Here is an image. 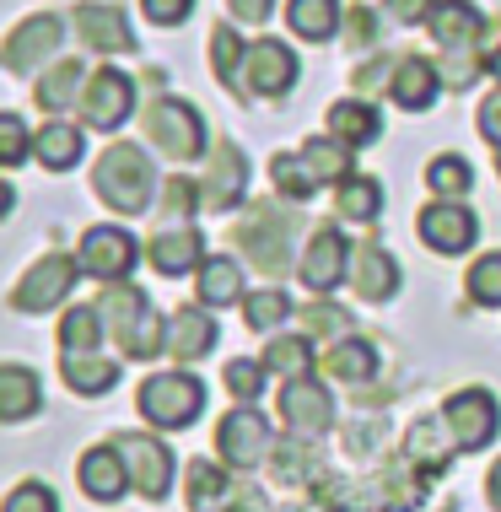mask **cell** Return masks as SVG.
<instances>
[{
    "instance_id": "obj_45",
    "label": "cell",
    "mask_w": 501,
    "mask_h": 512,
    "mask_svg": "<svg viewBox=\"0 0 501 512\" xmlns=\"http://www.w3.org/2000/svg\"><path fill=\"white\" fill-rule=\"evenodd\" d=\"M469 302L501 308V254H485V259L469 265Z\"/></svg>"
},
{
    "instance_id": "obj_52",
    "label": "cell",
    "mask_w": 501,
    "mask_h": 512,
    "mask_svg": "<svg viewBox=\"0 0 501 512\" xmlns=\"http://www.w3.org/2000/svg\"><path fill=\"white\" fill-rule=\"evenodd\" d=\"M221 512H270V502H264L259 486H248V480H232L227 507H221Z\"/></svg>"
},
{
    "instance_id": "obj_44",
    "label": "cell",
    "mask_w": 501,
    "mask_h": 512,
    "mask_svg": "<svg viewBox=\"0 0 501 512\" xmlns=\"http://www.w3.org/2000/svg\"><path fill=\"white\" fill-rule=\"evenodd\" d=\"M243 60H248V44L232 33V22H221L211 33V71H216L221 87H232V81L243 76Z\"/></svg>"
},
{
    "instance_id": "obj_47",
    "label": "cell",
    "mask_w": 501,
    "mask_h": 512,
    "mask_svg": "<svg viewBox=\"0 0 501 512\" xmlns=\"http://www.w3.org/2000/svg\"><path fill=\"white\" fill-rule=\"evenodd\" d=\"M264 362H227L221 367V383H227V394L232 399H243V405H254V399L264 394Z\"/></svg>"
},
{
    "instance_id": "obj_36",
    "label": "cell",
    "mask_w": 501,
    "mask_h": 512,
    "mask_svg": "<svg viewBox=\"0 0 501 512\" xmlns=\"http://www.w3.org/2000/svg\"><path fill=\"white\" fill-rule=\"evenodd\" d=\"M264 367H270L275 378H286V383L313 378V367H318L313 340H308V335H275L270 345H264Z\"/></svg>"
},
{
    "instance_id": "obj_23",
    "label": "cell",
    "mask_w": 501,
    "mask_h": 512,
    "mask_svg": "<svg viewBox=\"0 0 501 512\" xmlns=\"http://www.w3.org/2000/svg\"><path fill=\"white\" fill-rule=\"evenodd\" d=\"M211 345H216V324H211V308H178V313H167V356L173 362H200V356H211Z\"/></svg>"
},
{
    "instance_id": "obj_6",
    "label": "cell",
    "mask_w": 501,
    "mask_h": 512,
    "mask_svg": "<svg viewBox=\"0 0 501 512\" xmlns=\"http://www.w3.org/2000/svg\"><path fill=\"white\" fill-rule=\"evenodd\" d=\"M146 135L173 162H194L205 151V119H200V108H189L184 98H157L151 103L146 108Z\"/></svg>"
},
{
    "instance_id": "obj_5",
    "label": "cell",
    "mask_w": 501,
    "mask_h": 512,
    "mask_svg": "<svg viewBox=\"0 0 501 512\" xmlns=\"http://www.w3.org/2000/svg\"><path fill=\"white\" fill-rule=\"evenodd\" d=\"M216 453H221V464H232V469H259V464H270V453H275L270 421H264L254 405L227 410V415H221V426H216Z\"/></svg>"
},
{
    "instance_id": "obj_31",
    "label": "cell",
    "mask_w": 501,
    "mask_h": 512,
    "mask_svg": "<svg viewBox=\"0 0 501 512\" xmlns=\"http://www.w3.org/2000/svg\"><path fill=\"white\" fill-rule=\"evenodd\" d=\"M87 65L81 60H60V65H49L44 81H38V108H44L49 119H65V108L81 103V92H87Z\"/></svg>"
},
{
    "instance_id": "obj_2",
    "label": "cell",
    "mask_w": 501,
    "mask_h": 512,
    "mask_svg": "<svg viewBox=\"0 0 501 512\" xmlns=\"http://www.w3.org/2000/svg\"><path fill=\"white\" fill-rule=\"evenodd\" d=\"M92 189L108 211L119 216H141L151 195H157V168L146 162V151L135 141H114L103 157L92 162Z\"/></svg>"
},
{
    "instance_id": "obj_41",
    "label": "cell",
    "mask_w": 501,
    "mask_h": 512,
    "mask_svg": "<svg viewBox=\"0 0 501 512\" xmlns=\"http://www.w3.org/2000/svg\"><path fill=\"white\" fill-rule=\"evenodd\" d=\"M227 491H232V480L221 475L211 459H189V512L227 507Z\"/></svg>"
},
{
    "instance_id": "obj_9",
    "label": "cell",
    "mask_w": 501,
    "mask_h": 512,
    "mask_svg": "<svg viewBox=\"0 0 501 512\" xmlns=\"http://www.w3.org/2000/svg\"><path fill=\"white\" fill-rule=\"evenodd\" d=\"M124 469H130V486L146 496V502H162L167 491H173V453H167L162 437L151 432H119L114 437Z\"/></svg>"
},
{
    "instance_id": "obj_43",
    "label": "cell",
    "mask_w": 501,
    "mask_h": 512,
    "mask_svg": "<svg viewBox=\"0 0 501 512\" xmlns=\"http://www.w3.org/2000/svg\"><path fill=\"white\" fill-rule=\"evenodd\" d=\"M243 318H248V329H259V335H275V329L291 318V297L281 292V286H264V292L243 297Z\"/></svg>"
},
{
    "instance_id": "obj_35",
    "label": "cell",
    "mask_w": 501,
    "mask_h": 512,
    "mask_svg": "<svg viewBox=\"0 0 501 512\" xmlns=\"http://www.w3.org/2000/svg\"><path fill=\"white\" fill-rule=\"evenodd\" d=\"M270 475L281 480V486H308V480L324 475V469H318V448H313V437L275 442V453H270Z\"/></svg>"
},
{
    "instance_id": "obj_61",
    "label": "cell",
    "mask_w": 501,
    "mask_h": 512,
    "mask_svg": "<svg viewBox=\"0 0 501 512\" xmlns=\"http://www.w3.org/2000/svg\"><path fill=\"white\" fill-rule=\"evenodd\" d=\"M496 173H501V151H496Z\"/></svg>"
},
{
    "instance_id": "obj_28",
    "label": "cell",
    "mask_w": 501,
    "mask_h": 512,
    "mask_svg": "<svg viewBox=\"0 0 501 512\" xmlns=\"http://www.w3.org/2000/svg\"><path fill=\"white\" fill-rule=\"evenodd\" d=\"M60 378L81 399H97L119 383V362H108L103 351H60Z\"/></svg>"
},
{
    "instance_id": "obj_38",
    "label": "cell",
    "mask_w": 501,
    "mask_h": 512,
    "mask_svg": "<svg viewBox=\"0 0 501 512\" xmlns=\"http://www.w3.org/2000/svg\"><path fill=\"white\" fill-rule=\"evenodd\" d=\"M378 211H383L378 178L351 173L345 184H334V216H340V221H378Z\"/></svg>"
},
{
    "instance_id": "obj_49",
    "label": "cell",
    "mask_w": 501,
    "mask_h": 512,
    "mask_svg": "<svg viewBox=\"0 0 501 512\" xmlns=\"http://www.w3.org/2000/svg\"><path fill=\"white\" fill-rule=\"evenodd\" d=\"M302 324L318 335V345H329L334 335H345V329H351V318H345L340 308H329V302H313V308H302Z\"/></svg>"
},
{
    "instance_id": "obj_48",
    "label": "cell",
    "mask_w": 501,
    "mask_h": 512,
    "mask_svg": "<svg viewBox=\"0 0 501 512\" xmlns=\"http://www.w3.org/2000/svg\"><path fill=\"white\" fill-rule=\"evenodd\" d=\"M0 512H60V502H54V491L44 480H22V486L0 502Z\"/></svg>"
},
{
    "instance_id": "obj_25",
    "label": "cell",
    "mask_w": 501,
    "mask_h": 512,
    "mask_svg": "<svg viewBox=\"0 0 501 512\" xmlns=\"http://www.w3.org/2000/svg\"><path fill=\"white\" fill-rule=\"evenodd\" d=\"M351 292L361 302H388L399 292V265L388 259V248L378 243H361L351 254Z\"/></svg>"
},
{
    "instance_id": "obj_26",
    "label": "cell",
    "mask_w": 501,
    "mask_h": 512,
    "mask_svg": "<svg viewBox=\"0 0 501 512\" xmlns=\"http://www.w3.org/2000/svg\"><path fill=\"white\" fill-rule=\"evenodd\" d=\"M453 453H458V442L448 437V426H442V421H415L410 432H405V459L421 469L426 480L448 475Z\"/></svg>"
},
{
    "instance_id": "obj_40",
    "label": "cell",
    "mask_w": 501,
    "mask_h": 512,
    "mask_svg": "<svg viewBox=\"0 0 501 512\" xmlns=\"http://www.w3.org/2000/svg\"><path fill=\"white\" fill-rule=\"evenodd\" d=\"M103 313H97V302H76L71 313L60 318V351H97L103 345Z\"/></svg>"
},
{
    "instance_id": "obj_60",
    "label": "cell",
    "mask_w": 501,
    "mask_h": 512,
    "mask_svg": "<svg viewBox=\"0 0 501 512\" xmlns=\"http://www.w3.org/2000/svg\"><path fill=\"white\" fill-rule=\"evenodd\" d=\"M286 512H324V507H286Z\"/></svg>"
},
{
    "instance_id": "obj_30",
    "label": "cell",
    "mask_w": 501,
    "mask_h": 512,
    "mask_svg": "<svg viewBox=\"0 0 501 512\" xmlns=\"http://www.w3.org/2000/svg\"><path fill=\"white\" fill-rule=\"evenodd\" d=\"M324 378L334 383H372V372H378V351H372V340H356V335H345V340H334L329 351H324Z\"/></svg>"
},
{
    "instance_id": "obj_46",
    "label": "cell",
    "mask_w": 501,
    "mask_h": 512,
    "mask_svg": "<svg viewBox=\"0 0 501 512\" xmlns=\"http://www.w3.org/2000/svg\"><path fill=\"white\" fill-rule=\"evenodd\" d=\"M33 157V130L22 114H0V168H17Z\"/></svg>"
},
{
    "instance_id": "obj_19",
    "label": "cell",
    "mask_w": 501,
    "mask_h": 512,
    "mask_svg": "<svg viewBox=\"0 0 501 512\" xmlns=\"http://www.w3.org/2000/svg\"><path fill=\"white\" fill-rule=\"evenodd\" d=\"M71 22H76V33H81V44L97 49V54H130V49H135V33H130V22H124L119 6H97V0H81Z\"/></svg>"
},
{
    "instance_id": "obj_33",
    "label": "cell",
    "mask_w": 501,
    "mask_h": 512,
    "mask_svg": "<svg viewBox=\"0 0 501 512\" xmlns=\"http://www.w3.org/2000/svg\"><path fill=\"white\" fill-rule=\"evenodd\" d=\"M286 22L297 38H308V44H329L334 33H340L345 11L340 0H286Z\"/></svg>"
},
{
    "instance_id": "obj_58",
    "label": "cell",
    "mask_w": 501,
    "mask_h": 512,
    "mask_svg": "<svg viewBox=\"0 0 501 512\" xmlns=\"http://www.w3.org/2000/svg\"><path fill=\"white\" fill-rule=\"evenodd\" d=\"M11 200H17V195H11V184H6V178H0V216L11 211Z\"/></svg>"
},
{
    "instance_id": "obj_7",
    "label": "cell",
    "mask_w": 501,
    "mask_h": 512,
    "mask_svg": "<svg viewBox=\"0 0 501 512\" xmlns=\"http://www.w3.org/2000/svg\"><path fill=\"white\" fill-rule=\"evenodd\" d=\"M76 281H81V259L76 254H44L17 286H11V308L49 313V308H60V302L71 297Z\"/></svg>"
},
{
    "instance_id": "obj_57",
    "label": "cell",
    "mask_w": 501,
    "mask_h": 512,
    "mask_svg": "<svg viewBox=\"0 0 501 512\" xmlns=\"http://www.w3.org/2000/svg\"><path fill=\"white\" fill-rule=\"evenodd\" d=\"M485 502H491L501 512V459L491 464V475H485Z\"/></svg>"
},
{
    "instance_id": "obj_13",
    "label": "cell",
    "mask_w": 501,
    "mask_h": 512,
    "mask_svg": "<svg viewBox=\"0 0 501 512\" xmlns=\"http://www.w3.org/2000/svg\"><path fill=\"white\" fill-rule=\"evenodd\" d=\"M135 108V81L124 71H92L87 76V92H81V119H87V130H119L124 119H130Z\"/></svg>"
},
{
    "instance_id": "obj_50",
    "label": "cell",
    "mask_w": 501,
    "mask_h": 512,
    "mask_svg": "<svg viewBox=\"0 0 501 512\" xmlns=\"http://www.w3.org/2000/svg\"><path fill=\"white\" fill-rule=\"evenodd\" d=\"M200 205V184L189 178H167V195H162V216H189Z\"/></svg>"
},
{
    "instance_id": "obj_51",
    "label": "cell",
    "mask_w": 501,
    "mask_h": 512,
    "mask_svg": "<svg viewBox=\"0 0 501 512\" xmlns=\"http://www.w3.org/2000/svg\"><path fill=\"white\" fill-rule=\"evenodd\" d=\"M141 11H146V22H157V27H178V22H189L194 0H141Z\"/></svg>"
},
{
    "instance_id": "obj_1",
    "label": "cell",
    "mask_w": 501,
    "mask_h": 512,
    "mask_svg": "<svg viewBox=\"0 0 501 512\" xmlns=\"http://www.w3.org/2000/svg\"><path fill=\"white\" fill-rule=\"evenodd\" d=\"M97 313H103L108 335H114V345L130 356V362H151V356L167 351V318L151 308V297L141 292V286H130V281L103 286Z\"/></svg>"
},
{
    "instance_id": "obj_10",
    "label": "cell",
    "mask_w": 501,
    "mask_h": 512,
    "mask_svg": "<svg viewBox=\"0 0 501 512\" xmlns=\"http://www.w3.org/2000/svg\"><path fill=\"white\" fill-rule=\"evenodd\" d=\"M81 275H92V281L114 286V281H130L135 259H141V248H135V238L124 227H87L81 232Z\"/></svg>"
},
{
    "instance_id": "obj_8",
    "label": "cell",
    "mask_w": 501,
    "mask_h": 512,
    "mask_svg": "<svg viewBox=\"0 0 501 512\" xmlns=\"http://www.w3.org/2000/svg\"><path fill=\"white\" fill-rule=\"evenodd\" d=\"M442 426L458 442V453H480L485 442L501 432V405L491 389H458L448 405H442Z\"/></svg>"
},
{
    "instance_id": "obj_22",
    "label": "cell",
    "mask_w": 501,
    "mask_h": 512,
    "mask_svg": "<svg viewBox=\"0 0 501 512\" xmlns=\"http://www.w3.org/2000/svg\"><path fill=\"white\" fill-rule=\"evenodd\" d=\"M442 92V76L437 65L421 60V54H405V60H394V76H388V98H394L405 114H426L431 103H437Z\"/></svg>"
},
{
    "instance_id": "obj_42",
    "label": "cell",
    "mask_w": 501,
    "mask_h": 512,
    "mask_svg": "<svg viewBox=\"0 0 501 512\" xmlns=\"http://www.w3.org/2000/svg\"><path fill=\"white\" fill-rule=\"evenodd\" d=\"M426 184H431V195L437 200H464L469 195V184H475V168H469L464 157H431V168H426Z\"/></svg>"
},
{
    "instance_id": "obj_12",
    "label": "cell",
    "mask_w": 501,
    "mask_h": 512,
    "mask_svg": "<svg viewBox=\"0 0 501 512\" xmlns=\"http://www.w3.org/2000/svg\"><path fill=\"white\" fill-rule=\"evenodd\" d=\"M351 254H356V248L345 243L340 227H318L313 238H308V254L297 259L302 286H308V292H318V297H329L340 281H351Z\"/></svg>"
},
{
    "instance_id": "obj_11",
    "label": "cell",
    "mask_w": 501,
    "mask_h": 512,
    "mask_svg": "<svg viewBox=\"0 0 501 512\" xmlns=\"http://www.w3.org/2000/svg\"><path fill=\"white\" fill-rule=\"evenodd\" d=\"M415 232H421V243L431 248V254H469L480 238V221L469 205H458V200H431L421 216H415Z\"/></svg>"
},
{
    "instance_id": "obj_3",
    "label": "cell",
    "mask_w": 501,
    "mask_h": 512,
    "mask_svg": "<svg viewBox=\"0 0 501 512\" xmlns=\"http://www.w3.org/2000/svg\"><path fill=\"white\" fill-rule=\"evenodd\" d=\"M291 232H297V211L264 200V205H254V211L238 221L232 243H238V254L248 259V265H259L264 275H281L291 265Z\"/></svg>"
},
{
    "instance_id": "obj_21",
    "label": "cell",
    "mask_w": 501,
    "mask_h": 512,
    "mask_svg": "<svg viewBox=\"0 0 501 512\" xmlns=\"http://www.w3.org/2000/svg\"><path fill=\"white\" fill-rule=\"evenodd\" d=\"M60 38H65V22L60 17H33V22H22L17 33L6 38L0 65H6V71H33L38 60H49V54L60 49Z\"/></svg>"
},
{
    "instance_id": "obj_14",
    "label": "cell",
    "mask_w": 501,
    "mask_h": 512,
    "mask_svg": "<svg viewBox=\"0 0 501 512\" xmlns=\"http://www.w3.org/2000/svg\"><path fill=\"white\" fill-rule=\"evenodd\" d=\"M243 189H248V157L232 141H216L200 178V205L205 211H232L243 200Z\"/></svg>"
},
{
    "instance_id": "obj_4",
    "label": "cell",
    "mask_w": 501,
    "mask_h": 512,
    "mask_svg": "<svg viewBox=\"0 0 501 512\" xmlns=\"http://www.w3.org/2000/svg\"><path fill=\"white\" fill-rule=\"evenodd\" d=\"M135 405H141V415L151 426L178 432V426H189V421L205 415V383L194 378V372H157V378L141 383Z\"/></svg>"
},
{
    "instance_id": "obj_39",
    "label": "cell",
    "mask_w": 501,
    "mask_h": 512,
    "mask_svg": "<svg viewBox=\"0 0 501 512\" xmlns=\"http://www.w3.org/2000/svg\"><path fill=\"white\" fill-rule=\"evenodd\" d=\"M351 151L356 146H345L340 135H308V146H302V157L313 162V173L324 178V184H345V178H351Z\"/></svg>"
},
{
    "instance_id": "obj_53",
    "label": "cell",
    "mask_w": 501,
    "mask_h": 512,
    "mask_svg": "<svg viewBox=\"0 0 501 512\" xmlns=\"http://www.w3.org/2000/svg\"><path fill=\"white\" fill-rule=\"evenodd\" d=\"M345 33H351V44H378V17L367 6L345 11Z\"/></svg>"
},
{
    "instance_id": "obj_55",
    "label": "cell",
    "mask_w": 501,
    "mask_h": 512,
    "mask_svg": "<svg viewBox=\"0 0 501 512\" xmlns=\"http://www.w3.org/2000/svg\"><path fill=\"white\" fill-rule=\"evenodd\" d=\"M480 135H485V141H491V146L501 151V87H496L491 98L480 103Z\"/></svg>"
},
{
    "instance_id": "obj_59",
    "label": "cell",
    "mask_w": 501,
    "mask_h": 512,
    "mask_svg": "<svg viewBox=\"0 0 501 512\" xmlns=\"http://www.w3.org/2000/svg\"><path fill=\"white\" fill-rule=\"evenodd\" d=\"M485 65H491V76L501 81V44H496V54H485Z\"/></svg>"
},
{
    "instance_id": "obj_37",
    "label": "cell",
    "mask_w": 501,
    "mask_h": 512,
    "mask_svg": "<svg viewBox=\"0 0 501 512\" xmlns=\"http://www.w3.org/2000/svg\"><path fill=\"white\" fill-rule=\"evenodd\" d=\"M270 184H275V195H286V200H308V195H318L324 178L313 173V162L302 157V151H275L270 157Z\"/></svg>"
},
{
    "instance_id": "obj_29",
    "label": "cell",
    "mask_w": 501,
    "mask_h": 512,
    "mask_svg": "<svg viewBox=\"0 0 501 512\" xmlns=\"http://www.w3.org/2000/svg\"><path fill=\"white\" fill-rule=\"evenodd\" d=\"M38 405H44V389H38V372H33V367H17V362H6V367H0V426L33 421Z\"/></svg>"
},
{
    "instance_id": "obj_27",
    "label": "cell",
    "mask_w": 501,
    "mask_h": 512,
    "mask_svg": "<svg viewBox=\"0 0 501 512\" xmlns=\"http://www.w3.org/2000/svg\"><path fill=\"white\" fill-rule=\"evenodd\" d=\"M194 297L200 308H232L243 302V270L232 254H205V265L194 270Z\"/></svg>"
},
{
    "instance_id": "obj_32",
    "label": "cell",
    "mask_w": 501,
    "mask_h": 512,
    "mask_svg": "<svg viewBox=\"0 0 501 512\" xmlns=\"http://www.w3.org/2000/svg\"><path fill=\"white\" fill-rule=\"evenodd\" d=\"M324 130L340 135L345 146H372L383 135V119H378V108H372L367 98H340V103L329 108Z\"/></svg>"
},
{
    "instance_id": "obj_16",
    "label": "cell",
    "mask_w": 501,
    "mask_h": 512,
    "mask_svg": "<svg viewBox=\"0 0 501 512\" xmlns=\"http://www.w3.org/2000/svg\"><path fill=\"white\" fill-rule=\"evenodd\" d=\"M281 421H286L291 437H318V432H329V426H334V399H329V389H318L313 378L286 383V389H281Z\"/></svg>"
},
{
    "instance_id": "obj_17",
    "label": "cell",
    "mask_w": 501,
    "mask_h": 512,
    "mask_svg": "<svg viewBox=\"0 0 501 512\" xmlns=\"http://www.w3.org/2000/svg\"><path fill=\"white\" fill-rule=\"evenodd\" d=\"M426 27L442 44V54H464V49H480L485 11L475 6V0H437V11L426 17Z\"/></svg>"
},
{
    "instance_id": "obj_54",
    "label": "cell",
    "mask_w": 501,
    "mask_h": 512,
    "mask_svg": "<svg viewBox=\"0 0 501 512\" xmlns=\"http://www.w3.org/2000/svg\"><path fill=\"white\" fill-rule=\"evenodd\" d=\"M431 11H437V0H388V17H394L399 27H415V22H426Z\"/></svg>"
},
{
    "instance_id": "obj_34",
    "label": "cell",
    "mask_w": 501,
    "mask_h": 512,
    "mask_svg": "<svg viewBox=\"0 0 501 512\" xmlns=\"http://www.w3.org/2000/svg\"><path fill=\"white\" fill-rule=\"evenodd\" d=\"M33 157L44 162L49 173L76 168V162H81V130H76V124H65V119L38 124V130H33Z\"/></svg>"
},
{
    "instance_id": "obj_56",
    "label": "cell",
    "mask_w": 501,
    "mask_h": 512,
    "mask_svg": "<svg viewBox=\"0 0 501 512\" xmlns=\"http://www.w3.org/2000/svg\"><path fill=\"white\" fill-rule=\"evenodd\" d=\"M270 6H275V0H227V11L238 22H264V17H270Z\"/></svg>"
},
{
    "instance_id": "obj_18",
    "label": "cell",
    "mask_w": 501,
    "mask_h": 512,
    "mask_svg": "<svg viewBox=\"0 0 501 512\" xmlns=\"http://www.w3.org/2000/svg\"><path fill=\"white\" fill-rule=\"evenodd\" d=\"M76 480H81V491H87L92 502H103V507H114L124 491H135V486H130V469H124V459H119L114 442H97V448L81 453Z\"/></svg>"
},
{
    "instance_id": "obj_24",
    "label": "cell",
    "mask_w": 501,
    "mask_h": 512,
    "mask_svg": "<svg viewBox=\"0 0 501 512\" xmlns=\"http://www.w3.org/2000/svg\"><path fill=\"white\" fill-rule=\"evenodd\" d=\"M372 491H378V507H383V512H421V502H426V475L405 459V453H399V459H388L378 475H372Z\"/></svg>"
},
{
    "instance_id": "obj_15",
    "label": "cell",
    "mask_w": 501,
    "mask_h": 512,
    "mask_svg": "<svg viewBox=\"0 0 501 512\" xmlns=\"http://www.w3.org/2000/svg\"><path fill=\"white\" fill-rule=\"evenodd\" d=\"M243 81L259 92V98H286L291 81H297V54L275 38H254L248 44V60H243Z\"/></svg>"
},
{
    "instance_id": "obj_20",
    "label": "cell",
    "mask_w": 501,
    "mask_h": 512,
    "mask_svg": "<svg viewBox=\"0 0 501 512\" xmlns=\"http://www.w3.org/2000/svg\"><path fill=\"white\" fill-rule=\"evenodd\" d=\"M146 259L157 275H189V270L205 265V243L189 221H173V227H162L157 238L146 243Z\"/></svg>"
}]
</instances>
